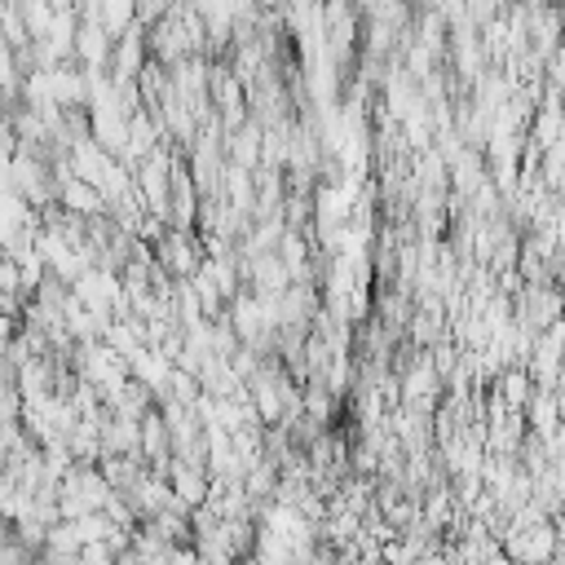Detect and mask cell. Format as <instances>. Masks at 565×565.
I'll return each mask as SVG.
<instances>
[{
    "label": "cell",
    "instance_id": "6da1fadb",
    "mask_svg": "<svg viewBox=\"0 0 565 565\" xmlns=\"http://www.w3.org/2000/svg\"><path fill=\"white\" fill-rule=\"evenodd\" d=\"M159 265H163V274H172V278H190V274L199 269V252H194V243H190L185 230H168V234L159 238Z\"/></svg>",
    "mask_w": 565,
    "mask_h": 565
},
{
    "label": "cell",
    "instance_id": "7a4b0ae2",
    "mask_svg": "<svg viewBox=\"0 0 565 565\" xmlns=\"http://www.w3.org/2000/svg\"><path fill=\"white\" fill-rule=\"evenodd\" d=\"M433 393H437V371H433V362H419V366L406 375V397H411V402H419V397L428 402Z\"/></svg>",
    "mask_w": 565,
    "mask_h": 565
},
{
    "label": "cell",
    "instance_id": "3957f363",
    "mask_svg": "<svg viewBox=\"0 0 565 565\" xmlns=\"http://www.w3.org/2000/svg\"><path fill=\"white\" fill-rule=\"evenodd\" d=\"M543 177H547V185L565 190V137L543 150Z\"/></svg>",
    "mask_w": 565,
    "mask_h": 565
}]
</instances>
